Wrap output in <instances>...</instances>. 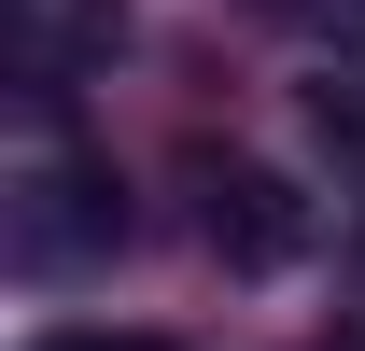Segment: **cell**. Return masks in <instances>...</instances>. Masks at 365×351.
<instances>
[{
  "label": "cell",
  "mask_w": 365,
  "mask_h": 351,
  "mask_svg": "<svg viewBox=\"0 0 365 351\" xmlns=\"http://www.w3.org/2000/svg\"><path fill=\"white\" fill-rule=\"evenodd\" d=\"M113 225H127V211H113V183H98V169H43V183H29V211H14V253H29V267H71V253H98Z\"/></svg>",
  "instance_id": "obj_2"
},
{
  "label": "cell",
  "mask_w": 365,
  "mask_h": 351,
  "mask_svg": "<svg viewBox=\"0 0 365 351\" xmlns=\"http://www.w3.org/2000/svg\"><path fill=\"white\" fill-rule=\"evenodd\" d=\"M211 253L225 267H295L309 253V197L281 169H211Z\"/></svg>",
  "instance_id": "obj_1"
},
{
  "label": "cell",
  "mask_w": 365,
  "mask_h": 351,
  "mask_svg": "<svg viewBox=\"0 0 365 351\" xmlns=\"http://www.w3.org/2000/svg\"><path fill=\"white\" fill-rule=\"evenodd\" d=\"M43 351H169V337H113V323H71V337H43Z\"/></svg>",
  "instance_id": "obj_3"
}]
</instances>
